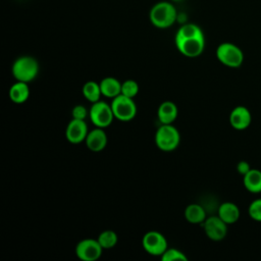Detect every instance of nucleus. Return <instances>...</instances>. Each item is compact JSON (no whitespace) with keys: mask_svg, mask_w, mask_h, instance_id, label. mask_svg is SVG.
Segmentation results:
<instances>
[{"mask_svg":"<svg viewBox=\"0 0 261 261\" xmlns=\"http://www.w3.org/2000/svg\"><path fill=\"white\" fill-rule=\"evenodd\" d=\"M177 50L187 57H197L205 48V38L202 30L195 23L181 25L175 35Z\"/></svg>","mask_w":261,"mask_h":261,"instance_id":"nucleus-1","label":"nucleus"},{"mask_svg":"<svg viewBox=\"0 0 261 261\" xmlns=\"http://www.w3.org/2000/svg\"><path fill=\"white\" fill-rule=\"evenodd\" d=\"M149 16L153 25L159 29H166L174 23L177 17V12L171 3L161 1L151 8Z\"/></svg>","mask_w":261,"mask_h":261,"instance_id":"nucleus-2","label":"nucleus"},{"mask_svg":"<svg viewBox=\"0 0 261 261\" xmlns=\"http://www.w3.org/2000/svg\"><path fill=\"white\" fill-rule=\"evenodd\" d=\"M216 57L220 63L230 68H238L244 62V53L236 44L224 42L216 49Z\"/></svg>","mask_w":261,"mask_h":261,"instance_id":"nucleus-3","label":"nucleus"},{"mask_svg":"<svg viewBox=\"0 0 261 261\" xmlns=\"http://www.w3.org/2000/svg\"><path fill=\"white\" fill-rule=\"evenodd\" d=\"M38 72V61L32 56H20L12 65V74L19 82H31L37 76Z\"/></svg>","mask_w":261,"mask_h":261,"instance_id":"nucleus-4","label":"nucleus"},{"mask_svg":"<svg viewBox=\"0 0 261 261\" xmlns=\"http://www.w3.org/2000/svg\"><path fill=\"white\" fill-rule=\"evenodd\" d=\"M179 141V133L171 123L162 124L155 135V143L162 151L168 152L174 150L178 146Z\"/></svg>","mask_w":261,"mask_h":261,"instance_id":"nucleus-5","label":"nucleus"},{"mask_svg":"<svg viewBox=\"0 0 261 261\" xmlns=\"http://www.w3.org/2000/svg\"><path fill=\"white\" fill-rule=\"evenodd\" d=\"M111 108L114 117L122 121H128L133 119L137 113V106L133 98H128L122 94L113 98Z\"/></svg>","mask_w":261,"mask_h":261,"instance_id":"nucleus-6","label":"nucleus"},{"mask_svg":"<svg viewBox=\"0 0 261 261\" xmlns=\"http://www.w3.org/2000/svg\"><path fill=\"white\" fill-rule=\"evenodd\" d=\"M113 118L114 114L111 105L100 100L93 103L90 109V119L97 127L104 128L110 125Z\"/></svg>","mask_w":261,"mask_h":261,"instance_id":"nucleus-7","label":"nucleus"},{"mask_svg":"<svg viewBox=\"0 0 261 261\" xmlns=\"http://www.w3.org/2000/svg\"><path fill=\"white\" fill-rule=\"evenodd\" d=\"M144 250L150 255L161 256L167 249V242L165 237L155 230L148 231L142 240Z\"/></svg>","mask_w":261,"mask_h":261,"instance_id":"nucleus-8","label":"nucleus"},{"mask_svg":"<svg viewBox=\"0 0 261 261\" xmlns=\"http://www.w3.org/2000/svg\"><path fill=\"white\" fill-rule=\"evenodd\" d=\"M102 250L98 240L85 239L76 245L75 254L82 261H95L101 256Z\"/></svg>","mask_w":261,"mask_h":261,"instance_id":"nucleus-9","label":"nucleus"},{"mask_svg":"<svg viewBox=\"0 0 261 261\" xmlns=\"http://www.w3.org/2000/svg\"><path fill=\"white\" fill-rule=\"evenodd\" d=\"M227 225L218 215L210 216L203 222L204 231L206 236L212 241H221L226 237Z\"/></svg>","mask_w":261,"mask_h":261,"instance_id":"nucleus-10","label":"nucleus"},{"mask_svg":"<svg viewBox=\"0 0 261 261\" xmlns=\"http://www.w3.org/2000/svg\"><path fill=\"white\" fill-rule=\"evenodd\" d=\"M252 122L251 111L243 105L236 106L229 114V123L237 130H244L250 126Z\"/></svg>","mask_w":261,"mask_h":261,"instance_id":"nucleus-11","label":"nucleus"},{"mask_svg":"<svg viewBox=\"0 0 261 261\" xmlns=\"http://www.w3.org/2000/svg\"><path fill=\"white\" fill-rule=\"evenodd\" d=\"M88 134V126L85 120L74 118L69 121L65 130L66 139L72 144H79L83 141H86Z\"/></svg>","mask_w":261,"mask_h":261,"instance_id":"nucleus-12","label":"nucleus"},{"mask_svg":"<svg viewBox=\"0 0 261 261\" xmlns=\"http://www.w3.org/2000/svg\"><path fill=\"white\" fill-rule=\"evenodd\" d=\"M87 147L94 152L103 150L107 145V135L101 127L92 129L86 138Z\"/></svg>","mask_w":261,"mask_h":261,"instance_id":"nucleus-13","label":"nucleus"},{"mask_svg":"<svg viewBox=\"0 0 261 261\" xmlns=\"http://www.w3.org/2000/svg\"><path fill=\"white\" fill-rule=\"evenodd\" d=\"M226 224H233L236 223L240 216L241 212L237 204L232 202H224L220 204L218 208V214H217Z\"/></svg>","mask_w":261,"mask_h":261,"instance_id":"nucleus-14","label":"nucleus"},{"mask_svg":"<svg viewBox=\"0 0 261 261\" xmlns=\"http://www.w3.org/2000/svg\"><path fill=\"white\" fill-rule=\"evenodd\" d=\"M243 184L248 192L252 194L261 193V170L251 168L243 176Z\"/></svg>","mask_w":261,"mask_h":261,"instance_id":"nucleus-15","label":"nucleus"},{"mask_svg":"<svg viewBox=\"0 0 261 261\" xmlns=\"http://www.w3.org/2000/svg\"><path fill=\"white\" fill-rule=\"evenodd\" d=\"M177 116V107L171 101H165L158 108V118L162 124H168L175 120Z\"/></svg>","mask_w":261,"mask_h":261,"instance_id":"nucleus-16","label":"nucleus"},{"mask_svg":"<svg viewBox=\"0 0 261 261\" xmlns=\"http://www.w3.org/2000/svg\"><path fill=\"white\" fill-rule=\"evenodd\" d=\"M29 96H30V90H29L28 83L17 81L9 89V98L12 102L16 104L25 102Z\"/></svg>","mask_w":261,"mask_h":261,"instance_id":"nucleus-17","label":"nucleus"},{"mask_svg":"<svg viewBox=\"0 0 261 261\" xmlns=\"http://www.w3.org/2000/svg\"><path fill=\"white\" fill-rule=\"evenodd\" d=\"M102 95L108 98H115L121 94V84L114 77H105L100 82Z\"/></svg>","mask_w":261,"mask_h":261,"instance_id":"nucleus-18","label":"nucleus"},{"mask_svg":"<svg viewBox=\"0 0 261 261\" xmlns=\"http://www.w3.org/2000/svg\"><path fill=\"white\" fill-rule=\"evenodd\" d=\"M185 217L191 223H203L206 219V212L201 205L191 204L185 210Z\"/></svg>","mask_w":261,"mask_h":261,"instance_id":"nucleus-19","label":"nucleus"},{"mask_svg":"<svg viewBox=\"0 0 261 261\" xmlns=\"http://www.w3.org/2000/svg\"><path fill=\"white\" fill-rule=\"evenodd\" d=\"M83 95L88 101L92 103L99 101L100 96L102 95L100 84H97L96 82H93V81L87 82L83 87Z\"/></svg>","mask_w":261,"mask_h":261,"instance_id":"nucleus-20","label":"nucleus"},{"mask_svg":"<svg viewBox=\"0 0 261 261\" xmlns=\"http://www.w3.org/2000/svg\"><path fill=\"white\" fill-rule=\"evenodd\" d=\"M97 240L103 249H111L117 243V234L113 230L107 229L102 231Z\"/></svg>","mask_w":261,"mask_h":261,"instance_id":"nucleus-21","label":"nucleus"},{"mask_svg":"<svg viewBox=\"0 0 261 261\" xmlns=\"http://www.w3.org/2000/svg\"><path fill=\"white\" fill-rule=\"evenodd\" d=\"M248 214L254 221L261 222V198H257L249 204Z\"/></svg>","mask_w":261,"mask_h":261,"instance_id":"nucleus-22","label":"nucleus"},{"mask_svg":"<svg viewBox=\"0 0 261 261\" xmlns=\"http://www.w3.org/2000/svg\"><path fill=\"white\" fill-rule=\"evenodd\" d=\"M139 93V85L137 82L133 80H127L124 81L121 84V94L128 97V98H134L137 96Z\"/></svg>","mask_w":261,"mask_h":261,"instance_id":"nucleus-23","label":"nucleus"},{"mask_svg":"<svg viewBox=\"0 0 261 261\" xmlns=\"http://www.w3.org/2000/svg\"><path fill=\"white\" fill-rule=\"evenodd\" d=\"M162 261H187L188 258L177 249H166L161 255Z\"/></svg>","mask_w":261,"mask_h":261,"instance_id":"nucleus-24","label":"nucleus"},{"mask_svg":"<svg viewBox=\"0 0 261 261\" xmlns=\"http://www.w3.org/2000/svg\"><path fill=\"white\" fill-rule=\"evenodd\" d=\"M71 113H72V118L85 120V118L87 117L88 111H87V109H86L85 106H83V105H76V106L73 107Z\"/></svg>","mask_w":261,"mask_h":261,"instance_id":"nucleus-25","label":"nucleus"},{"mask_svg":"<svg viewBox=\"0 0 261 261\" xmlns=\"http://www.w3.org/2000/svg\"><path fill=\"white\" fill-rule=\"evenodd\" d=\"M251 168H252V167L250 166L249 162H248V161H245V160H242V161L238 162V164H237V171H238L240 174H242L243 176H244Z\"/></svg>","mask_w":261,"mask_h":261,"instance_id":"nucleus-26","label":"nucleus"},{"mask_svg":"<svg viewBox=\"0 0 261 261\" xmlns=\"http://www.w3.org/2000/svg\"><path fill=\"white\" fill-rule=\"evenodd\" d=\"M172 1H176L177 2V1H181V0H172Z\"/></svg>","mask_w":261,"mask_h":261,"instance_id":"nucleus-27","label":"nucleus"}]
</instances>
